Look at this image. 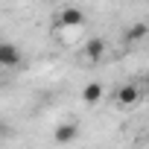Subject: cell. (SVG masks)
<instances>
[{"mask_svg": "<svg viewBox=\"0 0 149 149\" xmlns=\"http://www.w3.org/2000/svg\"><path fill=\"white\" fill-rule=\"evenodd\" d=\"M140 97H143V91H140V85H137V82H126V85H120V88L114 91V100H117V105H123V108L137 105V102H140Z\"/></svg>", "mask_w": 149, "mask_h": 149, "instance_id": "6da1fadb", "label": "cell"}, {"mask_svg": "<svg viewBox=\"0 0 149 149\" xmlns=\"http://www.w3.org/2000/svg\"><path fill=\"white\" fill-rule=\"evenodd\" d=\"M82 24H85V12L79 6H64L56 15V26H64V29H79Z\"/></svg>", "mask_w": 149, "mask_h": 149, "instance_id": "7a4b0ae2", "label": "cell"}, {"mask_svg": "<svg viewBox=\"0 0 149 149\" xmlns=\"http://www.w3.org/2000/svg\"><path fill=\"white\" fill-rule=\"evenodd\" d=\"M105 53H108V41H105V38H100V35H97V38H88V41H85V47H82V58H85V61H91V64H94V61H100Z\"/></svg>", "mask_w": 149, "mask_h": 149, "instance_id": "3957f363", "label": "cell"}, {"mask_svg": "<svg viewBox=\"0 0 149 149\" xmlns=\"http://www.w3.org/2000/svg\"><path fill=\"white\" fill-rule=\"evenodd\" d=\"M21 50L12 41H0V67H18L21 64Z\"/></svg>", "mask_w": 149, "mask_h": 149, "instance_id": "277c9868", "label": "cell"}, {"mask_svg": "<svg viewBox=\"0 0 149 149\" xmlns=\"http://www.w3.org/2000/svg\"><path fill=\"white\" fill-rule=\"evenodd\" d=\"M76 137H79V126H76V123H58V126H56V132H53V140H56L58 146L73 143Z\"/></svg>", "mask_w": 149, "mask_h": 149, "instance_id": "5b68a950", "label": "cell"}, {"mask_svg": "<svg viewBox=\"0 0 149 149\" xmlns=\"http://www.w3.org/2000/svg\"><path fill=\"white\" fill-rule=\"evenodd\" d=\"M146 35H149V24L140 21V24H134V26H129V29L123 32V41H126V44H137V41H143Z\"/></svg>", "mask_w": 149, "mask_h": 149, "instance_id": "8992f818", "label": "cell"}, {"mask_svg": "<svg viewBox=\"0 0 149 149\" xmlns=\"http://www.w3.org/2000/svg\"><path fill=\"white\" fill-rule=\"evenodd\" d=\"M102 94H105V88H102L100 82H88V85L82 88V100H85L88 105H94V102H100V100H102Z\"/></svg>", "mask_w": 149, "mask_h": 149, "instance_id": "52a82bcc", "label": "cell"}, {"mask_svg": "<svg viewBox=\"0 0 149 149\" xmlns=\"http://www.w3.org/2000/svg\"><path fill=\"white\" fill-rule=\"evenodd\" d=\"M143 88H146V94H149V76H146V82H143Z\"/></svg>", "mask_w": 149, "mask_h": 149, "instance_id": "ba28073f", "label": "cell"}, {"mask_svg": "<svg viewBox=\"0 0 149 149\" xmlns=\"http://www.w3.org/2000/svg\"><path fill=\"white\" fill-rule=\"evenodd\" d=\"M0 70H3V67H0Z\"/></svg>", "mask_w": 149, "mask_h": 149, "instance_id": "9c48e42d", "label": "cell"}]
</instances>
